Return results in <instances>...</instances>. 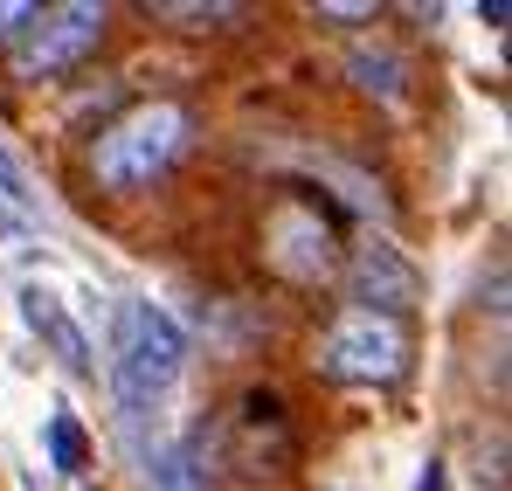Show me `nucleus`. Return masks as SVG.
<instances>
[{
	"label": "nucleus",
	"mask_w": 512,
	"mask_h": 491,
	"mask_svg": "<svg viewBox=\"0 0 512 491\" xmlns=\"http://www.w3.org/2000/svg\"><path fill=\"white\" fill-rule=\"evenodd\" d=\"M0 194L21 201V208H35V194H28V180H21V160H14L7 146H0Z\"/></svg>",
	"instance_id": "obj_12"
},
{
	"label": "nucleus",
	"mask_w": 512,
	"mask_h": 491,
	"mask_svg": "<svg viewBox=\"0 0 512 491\" xmlns=\"http://www.w3.org/2000/svg\"><path fill=\"white\" fill-rule=\"evenodd\" d=\"M270 263H277L284 277H326V263H333L326 222L305 215V208H277V215H270Z\"/></svg>",
	"instance_id": "obj_7"
},
{
	"label": "nucleus",
	"mask_w": 512,
	"mask_h": 491,
	"mask_svg": "<svg viewBox=\"0 0 512 491\" xmlns=\"http://www.w3.org/2000/svg\"><path fill=\"white\" fill-rule=\"evenodd\" d=\"M416 491H443V464H429V471H423V485H416Z\"/></svg>",
	"instance_id": "obj_15"
},
{
	"label": "nucleus",
	"mask_w": 512,
	"mask_h": 491,
	"mask_svg": "<svg viewBox=\"0 0 512 491\" xmlns=\"http://www.w3.org/2000/svg\"><path fill=\"white\" fill-rule=\"evenodd\" d=\"M49 464H56V478H84V422L70 409L49 415Z\"/></svg>",
	"instance_id": "obj_10"
},
{
	"label": "nucleus",
	"mask_w": 512,
	"mask_h": 491,
	"mask_svg": "<svg viewBox=\"0 0 512 491\" xmlns=\"http://www.w3.org/2000/svg\"><path fill=\"white\" fill-rule=\"evenodd\" d=\"M28 21H35V7H28V0H0V42H7V35H21Z\"/></svg>",
	"instance_id": "obj_13"
},
{
	"label": "nucleus",
	"mask_w": 512,
	"mask_h": 491,
	"mask_svg": "<svg viewBox=\"0 0 512 491\" xmlns=\"http://www.w3.org/2000/svg\"><path fill=\"white\" fill-rule=\"evenodd\" d=\"M104 7L97 0H63V7H35V21L21 28V42L7 49V63H14V77L21 83H49L63 77V70H77L90 49L104 42Z\"/></svg>",
	"instance_id": "obj_3"
},
{
	"label": "nucleus",
	"mask_w": 512,
	"mask_h": 491,
	"mask_svg": "<svg viewBox=\"0 0 512 491\" xmlns=\"http://www.w3.org/2000/svg\"><path fill=\"white\" fill-rule=\"evenodd\" d=\"M187 367V332L153 298H125L111 312V395L125 415H153Z\"/></svg>",
	"instance_id": "obj_1"
},
{
	"label": "nucleus",
	"mask_w": 512,
	"mask_h": 491,
	"mask_svg": "<svg viewBox=\"0 0 512 491\" xmlns=\"http://www.w3.org/2000/svg\"><path fill=\"white\" fill-rule=\"evenodd\" d=\"M21 319H28V332L70 367V374H90L97 367V353H90V332L70 319V305L49 291V284H21Z\"/></svg>",
	"instance_id": "obj_6"
},
{
	"label": "nucleus",
	"mask_w": 512,
	"mask_h": 491,
	"mask_svg": "<svg viewBox=\"0 0 512 491\" xmlns=\"http://www.w3.org/2000/svg\"><path fill=\"white\" fill-rule=\"evenodd\" d=\"M146 485L153 491H208L201 450H194V443H153V450H146Z\"/></svg>",
	"instance_id": "obj_9"
},
{
	"label": "nucleus",
	"mask_w": 512,
	"mask_h": 491,
	"mask_svg": "<svg viewBox=\"0 0 512 491\" xmlns=\"http://www.w3.org/2000/svg\"><path fill=\"white\" fill-rule=\"evenodd\" d=\"M167 21H229L236 7H160Z\"/></svg>",
	"instance_id": "obj_14"
},
{
	"label": "nucleus",
	"mask_w": 512,
	"mask_h": 491,
	"mask_svg": "<svg viewBox=\"0 0 512 491\" xmlns=\"http://www.w3.org/2000/svg\"><path fill=\"white\" fill-rule=\"evenodd\" d=\"M409 360V339L395 319H374V312H340L326 346H319V367L333 381H395Z\"/></svg>",
	"instance_id": "obj_4"
},
{
	"label": "nucleus",
	"mask_w": 512,
	"mask_h": 491,
	"mask_svg": "<svg viewBox=\"0 0 512 491\" xmlns=\"http://www.w3.org/2000/svg\"><path fill=\"white\" fill-rule=\"evenodd\" d=\"M187 111L167 104V97H153V104H139V111H125L111 132H97V146H90V166H97V180L111 187V194H132V187H153L160 173H167L180 153H187Z\"/></svg>",
	"instance_id": "obj_2"
},
{
	"label": "nucleus",
	"mask_w": 512,
	"mask_h": 491,
	"mask_svg": "<svg viewBox=\"0 0 512 491\" xmlns=\"http://www.w3.org/2000/svg\"><path fill=\"white\" fill-rule=\"evenodd\" d=\"M353 312H374V319H395V312H409L416 305V270L402 263V249L388 243H367L353 249Z\"/></svg>",
	"instance_id": "obj_5"
},
{
	"label": "nucleus",
	"mask_w": 512,
	"mask_h": 491,
	"mask_svg": "<svg viewBox=\"0 0 512 491\" xmlns=\"http://www.w3.org/2000/svg\"><path fill=\"white\" fill-rule=\"evenodd\" d=\"M346 77L360 83V90H374V97H402V83H409V63L388 49V42H353V56H346Z\"/></svg>",
	"instance_id": "obj_8"
},
{
	"label": "nucleus",
	"mask_w": 512,
	"mask_h": 491,
	"mask_svg": "<svg viewBox=\"0 0 512 491\" xmlns=\"http://www.w3.org/2000/svg\"><path fill=\"white\" fill-rule=\"evenodd\" d=\"M0 243L7 249H35V208H21V201L0 194Z\"/></svg>",
	"instance_id": "obj_11"
}]
</instances>
